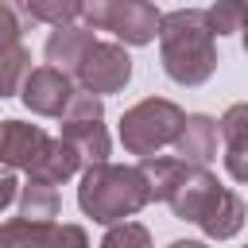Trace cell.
<instances>
[{"mask_svg":"<svg viewBox=\"0 0 248 248\" xmlns=\"http://www.w3.org/2000/svg\"><path fill=\"white\" fill-rule=\"evenodd\" d=\"M159 62L174 85L198 89L217 70V35L205 8H174L159 27Z\"/></svg>","mask_w":248,"mask_h":248,"instance_id":"obj_1","label":"cell"},{"mask_svg":"<svg viewBox=\"0 0 248 248\" xmlns=\"http://www.w3.org/2000/svg\"><path fill=\"white\" fill-rule=\"evenodd\" d=\"M151 205V186L136 167H124V163H97V167H85L81 170V182H78V209L85 217H93L97 225H120V221H132L140 209Z\"/></svg>","mask_w":248,"mask_h":248,"instance_id":"obj_2","label":"cell"},{"mask_svg":"<svg viewBox=\"0 0 248 248\" xmlns=\"http://www.w3.org/2000/svg\"><path fill=\"white\" fill-rule=\"evenodd\" d=\"M186 112L170 101V97H143L132 108H124L120 116V143L128 155H159L163 147H174L178 128H182Z\"/></svg>","mask_w":248,"mask_h":248,"instance_id":"obj_3","label":"cell"},{"mask_svg":"<svg viewBox=\"0 0 248 248\" xmlns=\"http://www.w3.org/2000/svg\"><path fill=\"white\" fill-rule=\"evenodd\" d=\"M81 19L93 31H112L124 46H147L163 27V12L151 0H81Z\"/></svg>","mask_w":248,"mask_h":248,"instance_id":"obj_4","label":"cell"},{"mask_svg":"<svg viewBox=\"0 0 248 248\" xmlns=\"http://www.w3.org/2000/svg\"><path fill=\"white\" fill-rule=\"evenodd\" d=\"M74 81H78V89L97 93V97L128 89V81H132V54H128V46L124 43H97L85 54L81 70L74 74Z\"/></svg>","mask_w":248,"mask_h":248,"instance_id":"obj_5","label":"cell"},{"mask_svg":"<svg viewBox=\"0 0 248 248\" xmlns=\"http://www.w3.org/2000/svg\"><path fill=\"white\" fill-rule=\"evenodd\" d=\"M74 93H78V81L70 74L54 70V66H35L27 74V81H23V89H19V101L35 116L62 120L66 108H70V101H74Z\"/></svg>","mask_w":248,"mask_h":248,"instance_id":"obj_6","label":"cell"},{"mask_svg":"<svg viewBox=\"0 0 248 248\" xmlns=\"http://www.w3.org/2000/svg\"><path fill=\"white\" fill-rule=\"evenodd\" d=\"M221 194H225V186L217 182V174H213L209 167H190L186 178H182V182L174 186V194L167 198V205H170V213H174L178 221L202 225V217L217 205Z\"/></svg>","mask_w":248,"mask_h":248,"instance_id":"obj_7","label":"cell"},{"mask_svg":"<svg viewBox=\"0 0 248 248\" xmlns=\"http://www.w3.org/2000/svg\"><path fill=\"white\" fill-rule=\"evenodd\" d=\"M46 147H50V136L39 124L0 120V167L4 170H27L31 174Z\"/></svg>","mask_w":248,"mask_h":248,"instance_id":"obj_8","label":"cell"},{"mask_svg":"<svg viewBox=\"0 0 248 248\" xmlns=\"http://www.w3.org/2000/svg\"><path fill=\"white\" fill-rule=\"evenodd\" d=\"M93 46H97V31L85 27V23H70V27H54L46 35L43 58H46V66H54V70H62V74L74 78Z\"/></svg>","mask_w":248,"mask_h":248,"instance_id":"obj_9","label":"cell"},{"mask_svg":"<svg viewBox=\"0 0 248 248\" xmlns=\"http://www.w3.org/2000/svg\"><path fill=\"white\" fill-rule=\"evenodd\" d=\"M217 140H221V128L209 112H186L178 140H174V155L190 167H209L217 155Z\"/></svg>","mask_w":248,"mask_h":248,"instance_id":"obj_10","label":"cell"},{"mask_svg":"<svg viewBox=\"0 0 248 248\" xmlns=\"http://www.w3.org/2000/svg\"><path fill=\"white\" fill-rule=\"evenodd\" d=\"M221 143H225V170L232 182L248 186V101H236L217 120Z\"/></svg>","mask_w":248,"mask_h":248,"instance_id":"obj_11","label":"cell"},{"mask_svg":"<svg viewBox=\"0 0 248 248\" xmlns=\"http://www.w3.org/2000/svg\"><path fill=\"white\" fill-rule=\"evenodd\" d=\"M62 140L81 155V163H85V167L108 163L112 140H108L105 120H62Z\"/></svg>","mask_w":248,"mask_h":248,"instance_id":"obj_12","label":"cell"},{"mask_svg":"<svg viewBox=\"0 0 248 248\" xmlns=\"http://www.w3.org/2000/svg\"><path fill=\"white\" fill-rule=\"evenodd\" d=\"M244 217H248V205H244V198L236 194V190H229L225 186V194L217 198V205L202 217V232L209 236V240H232L240 229H244Z\"/></svg>","mask_w":248,"mask_h":248,"instance_id":"obj_13","label":"cell"},{"mask_svg":"<svg viewBox=\"0 0 248 248\" xmlns=\"http://www.w3.org/2000/svg\"><path fill=\"white\" fill-rule=\"evenodd\" d=\"M85 170V163H81V155L58 136V140H50V147L43 151V159L35 163V170H31V178H43V182H50V186H62V182H70L74 174H81Z\"/></svg>","mask_w":248,"mask_h":248,"instance_id":"obj_14","label":"cell"},{"mask_svg":"<svg viewBox=\"0 0 248 248\" xmlns=\"http://www.w3.org/2000/svg\"><path fill=\"white\" fill-rule=\"evenodd\" d=\"M16 205H19V217L39 221V225H54V217L62 209V198H58V186L27 174V182L19 186V202Z\"/></svg>","mask_w":248,"mask_h":248,"instance_id":"obj_15","label":"cell"},{"mask_svg":"<svg viewBox=\"0 0 248 248\" xmlns=\"http://www.w3.org/2000/svg\"><path fill=\"white\" fill-rule=\"evenodd\" d=\"M140 170L151 186V202H167L174 194V186L186 178L190 163H182L178 155H147V159H140Z\"/></svg>","mask_w":248,"mask_h":248,"instance_id":"obj_16","label":"cell"},{"mask_svg":"<svg viewBox=\"0 0 248 248\" xmlns=\"http://www.w3.org/2000/svg\"><path fill=\"white\" fill-rule=\"evenodd\" d=\"M27 74H31V50L23 43L0 46V101L4 97H19Z\"/></svg>","mask_w":248,"mask_h":248,"instance_id":"obj_17","label":"cell"},{"mask_svg":"<svg viewBox=\"0 0 248 248\" xmlns=\"http://www.w3.org/2000/svg\"><path fill=\"white\" fill-rule=\"evenodd\" d=\"M46 240H50V225L27 217L0 221V248H46Z\"/></svg>","mask_w":248,"mask_h":248,"instance_id":"obj_18","label":"cell"},{"mask_svg":"<svg viewBox=\"0 0 248 248\" xmlns=\"http://www.w3.org/2000/svg\"><path fill=\"white\" fill-rule=\"evenodd\" d=\"M27 12L35 23L46 27H70L81 19V0H27Z\"/></svg>","mask_w":248,"mask_h":248,"instance_id":"obj_19","label":"cell"},{"mask_svg":"<svg viewBox=\"0 0 248 248\" xmlns=\"http://www.w3.org/2000/svg\"><path fill=\"white\" fill-rule=\"evenodd\" d=\"M31 27H35V19L27 12V0H0V46L23 43V35Z\"/></svg>","mask_w":248,"mask_h":248,"instance_id":"obj_20","label":"cell"},{"mask_svg":"<svg viewBox=\"0 0 248 248\" xmlns=\"http://www.w3.org/2000/svg\"><path fill=\"white\" fill-rule=\"evenodd\" d=\"M205 16H209V27H213L217 39L221 35H236L244 27V19H248V0H213L205 8Z\"/></svg>","mask_w":248,"mask_h":248,"instance_id":"obj_21","label":"cell"},{"mask_svg":"<svg viewBox=\"0 0 248 248\" xmlns=\"http://www.w3.org/2000/svg\"><path fill=\"white\" fill-rule=\"evenodd\" d=\"M97 248H155L151 244V229L140 225V221H120V225H108L101 244Z\"/></svg>","mask_w":248,"mask_h":248,"instance_id":"obj_22","label":"cell"},{"mask_svg":"<svg viewBox=\"0 0 248 248\" xmlns=\"http://www.w3.org/2000/svg\"><path fill=\"white\" fill-rule=\"evenodd\" d=\"M62 120H105V97H97V93H85V89H78Z\"/></svg>","mask_w":248,"mask_h":248,"instance_id":"obj_23","label":"cell"},{"mask_svg":"<svg viewBox=\"0 0 248 248\" xmlns=\"http://www.w3.org/2000/svg\"><path fill=\"white\" fill-rule=\"evenodd\" d=\"M46 248H93V244H89V232H85L81 225H58V221H54Z\"/></svg>","mask_w":248,"mask_h":248,"instance_id":"obj_24","label":"cell"},{"mask_svg":"<svg viewBox=\"0 0 248 248\" xmlns=\"http://www.w3.org/2000/svg\"><path fill=\"white\" fill-rule=\"evenodd\" d=\"M19 186H23V182L16 178V170H0V213L19 202Z\"/></svg>","mask_w":248,"mask_h":248,"instance_id":"obj_25","label":"cell"},{"mask_svg":"<svg viewBox=\"0 0 248 248\" xmlns=\"http://www.w3.org/2000/svg\"><path fill=\"white\" fill-rule=\"evenodd\" d=\"M167 248H209L205 240H170Z\"/></svg>","mask_w":248,"mask_h":248,"instance_id":"obj_26","label":"cell"},{"mask_svg":"<svg viewBox=\"0 0 248 248\" xmlns=\"http://www.w3.org/2000/svg\"><path fill=\"white\" fill-rule=\"evenodd\" d=\"M240 43H244V54H248V19H244V27H240Z\"/></svg>","mask_w":248,"mask_h":248,"instance_id":"obj_27","label":"cell"},{"mask_svg":"<svg viewBox=\"0 0 248 248\" xmlns=\"http://www.w3.org/2000/svg\"><path fill=\"white\" fill-rule=\"evenodd\" d=\"M240 248H248V244H240Z\"/></svg>","mask_w":248,"mask_h":248,"instance_id":"obj_28","label":"cell"}]
</instances>
